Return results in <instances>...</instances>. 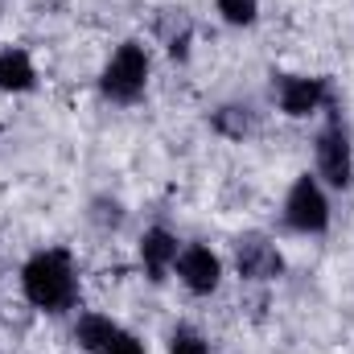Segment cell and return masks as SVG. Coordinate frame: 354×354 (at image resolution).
I'll return each instance as SVG.
<instances>
[{
    "label": "cell",
    "mask_w": 354,
    "mask_h": 354,
    "mask_svg": "<svg viewBox=\"0 0 354 354\" xmlns=\"http://www.w3.org/2000/svg\"><path fill=\"white\" fill-rule=\"evenodd\" d=\"M21 288H25L29 305H37L46 313L71 309L75 297H79V280H75L71 256L66 252H37L21 272Z\"/></svg>",
    "instance_id": "6da1fadb"
},
{
    "label": "cell",
    "mask_w": 354,
    "mask_h": 354,
    "mask_svg": "<svg viewBox=\"0 0 354 354\" xmlns=\"http://www.w3.org/2000/svg\"><path fill=\"white\" fill-rule=\"evenodd\" d=\"M145 83H149V54H145V46L124 41L111 54V62L103 66V95L115 99V103H132L145 91Z\"/></svg>",
    "instance_id": "7a4b0ae2"
},
{
    "label": "cell",
    "mask_w": 354,
    "mask_h": 354,
    "mask_svg": "<svg viewBox=\"0 0 354 354\" xmlns=\"http://www.w3.org/2000/svg\"><path fill=\"white\" fill-rule=\"evenodd\" d=\"M284 223L301 235H317L330 227V202L322 194V185L313 177H297L292 189H288V202H284Z\"/></svg>",
    "instance_id": "3957f363"
},
{
    "label": "cell",
    "mask_w": 354,
    "mask_h": 354,
    "mask_svg": "<svg viewBox=\"0 0 354 354\" xmlns=\"http://www.w3.org/2000/svg\"><path fill=\"white\" fill-rule=\"evenodd\" d=\"M317 174L326 177L334 189H346L354 181V157H351V136L346 128L334 120L322 136H317Z\"/></svg>",
    "instance_id": "277c9868"
},
{
    "label": "cell",
    "mask_w": 354,
    "mask_h": 354,
    "mask_svg": "<svg viewBox=\"0 0 354 354\" xmlns=\"http://www.w3.org/2000/svg\"><path fill=\"white\" fill-rule=\"evenodd\" d=\"M235 264L243 280H276L284 272V260L276 252V243H268L264 235H243L235 243Z\"/></svg>",
    "instance_id": "5b68a950"
},
{
    "label": "cell",
    "mask_w": 354,
    "mask_h": 354,
    "mask_svg": "<svg viewBox=\"0 0 354 354\" xmlns=\"http://www.w3.org/2000/svg\"><path fill=\"white\" fill-rule=\"evenodd\" d=\"M177 276H181V284L189 288V292H198V297H206V292H214L218 288V280H223V264H218V256L210 252V248H185L181 256H177Z\"/></svg>",
    "instance_id": "8992f818"
},
{
    "label": "cell",
    "mask_w": 354,
    "mask_h": 354,
    "mask_svg": "<svg viewBox=\"0 0 354 354\" xmlns=\"http://www.w3.org/2000/svg\"><path fill=\"white\" fill-rule=\"evenodd\" d=\"M330 99L326 79H305V75H292V79H280V111L284 115H313L322 103Z\"/></svg>",
    "instance_id": "52a82bcc"
},
{
    "label": "cell",
    "mask_w": 354,
    "mask_h": 354,
    "mask_svg": "<svg viewBox=\"0 0 354 354\" xmlns=\"http://www.w3.org/2000/svg\"><path fill=\"white\" fill-rule=\"evenodd\" d=\"M140 260H145V268H149L153 280H165V268L177 260V239L165 227L145 231V239H140Z\"/></svg>",
    "instance_id": "ba28073f"
},
{
    "label": "cell",
    "mask_w": 354,
    "mask_h": 354,
    "mask_svg": "<svg viewBox=\"0 0 354 354\" xmlns=\"http://www.w3.org/2000/svg\"><path fill=\"white\" fill-rule=\"evenodd\" d=\"M33 83H37V75H33L29 54L25 50H4L0 54V91L21 95V91H33Z\"/></svg>",
    "instance_id": "9c48e42d"
},
{
    "label": "cell",
    "mask_w": 354,
    "mask_h": 354,
    "mask_svg": "<svg viewBox=\"0 0 354 354\" xmlns=\"http://www.w3.org/2000/svg\"><path fill=\"white\" fill-rule=\"evenodd\" d=\"M120 330L111 326V317H99V313H87V317H79V326H75V338H79V346L91 354H103L111 346V338H115Z\"/></svg>",
    "instance_id": "30bf717a"
},
{
    "label": "cell",
    "mask_w": 354,
    "mask_h": 354,
    "mask_svg": "<svg viewBox=\"0 0 354 354\" xmlns=\"http://www.w3.org/2000/svg\"><path fill=\"white\" fill-rule=\"evenodd\" d=\"M214 128H218L223 136H231V140H243V136L256 132V120H252L248 107H218V111H214Z\"/></svg>",
    "instance_id": "8fae6325"
},
{
    "label": "cell",
    "mask_w": 354,
    "mask_h": 354,
    "mask_svg": "<svg viewBox=\"0 0 354 354\" xmlns=\"http://www.w3.org/2000/svg\"><path fill=\"white\" fill-rule=\"evenodd\" d=\"M169 354H210V346H206V338L198 330L177 326L174 334H169Z\"/></svg>",
    "instance_id": "7c38bea8"
},
{
    "label": "cell",
    "mask_w": 354,
    "mask_h": 354,
    "mask_svg": "<svg viewBox=\"0 0 354 354\" xmlns=\"http://www.w3.org/2000/svg\"><path fill=\"white\" fill-rule=\"evenodd\" d=\"M218 12H223L227 25H252L256 12H260V4L256 0H218Z\"/></svg>",
    "instance_id": "4fadbf2b"
},
{
    "label": "cell",
    "mask_w": 354,
    "mask_h": 354,
    "mask_svg": "<svg viewBox=\"0 0 354 354\" xmlns=\"http://www.w3.org/2000/svg\"><path fill=\"white\" fill-rule=\"evenodd\" d=\"M103 354H145V346H140L132 334H124V330H120V334L111 338V346H107Z\"/></svg>",
    "instance_id": "5bb4252c"
}]
</instances>
